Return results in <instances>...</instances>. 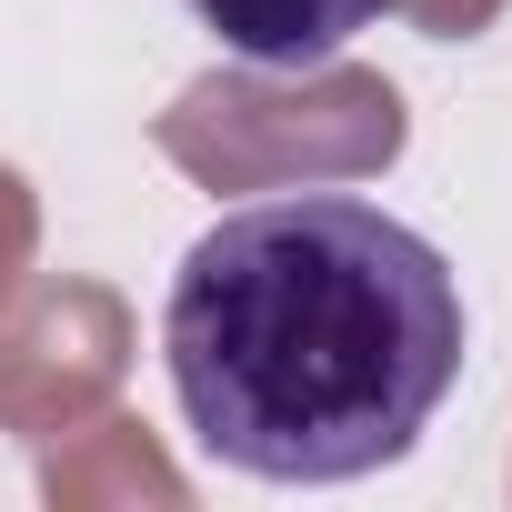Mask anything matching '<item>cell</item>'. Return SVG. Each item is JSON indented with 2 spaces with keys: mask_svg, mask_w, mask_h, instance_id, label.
<instances>
[{
  "mask_svg": "<svg viewBox=\"0 0 512 512\" xmlns=\"http://www.w3.org/2000/svg\"><path fill=\"white\" fill-rule=\"evenodd\" d=\"M472 312L452 262L362 191L221 211L171 272L161 362L181 432L251 482L392 472L452 402Z\"/></svg>",
  "mask_w": 512,
  "mask_h": 512,
  "instance_id": "1",
  "label": "cell"
},
{
  "mask_svg": "<svg viewBox=\"0 0 512 512\" xmlns=\"http://www.w3.org/2000/svg\"><path fill=\"white\" fill-rule=\"evenodd\" d=\"M402 0H191V21L231 51V61H251V71H332L372 21H392Z\"/></svg>",
  "mask_w": 512,
  "mask_h": 512,
  "instance_id": "2",
  "label": "cell"
}]
</instances>
